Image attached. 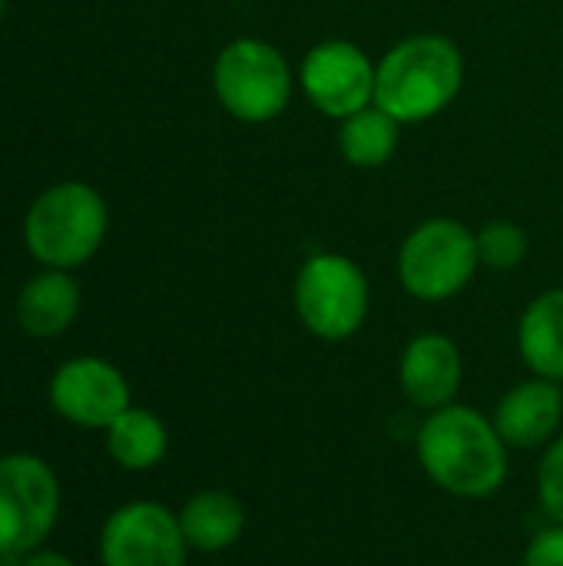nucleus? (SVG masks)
<instances>
[{"label":"nucleus","instance_id":"obj_17","mask_svg":"<svg viewBox=\"0 0 563 566\" xmlns=\"http://www.w3.org/2000/svg\"><path fill=\"white\" fill-rule=\"evenodd\" d=\"M106 451L123 471H149L156 468L169 451L166 424L146 411V408H126L110 428H106Z\"/></svg>","mask_w":563,"mask_h":566},{"label":"nucleus","instance_id":"obj_20","mask_svg":"<svg viewBox=\"0 0 563 566\" xmlns=\"http://www.w3.org/2000/svg\"><path fill=\"white\" fill-rule=\"evenodd\" d=\"M521 566H563V524H551L534 534L524 547Z\"/></svg>","mask_w":563,"mask_h":566},{"label":"nucleus","instance_id":"obj_4","mask_svg":"<svg viewBox=\"0 0 563 566\" xmlns=\"http://www.w3.org/2000/svg\"><path fill=\"white\" fill-rule=\"evenodd\" d=\"M212 90L219 106L239 123L279 119L295 93V73L285 53L259 36L226 43L212 63Z\"/></svg>","mask_w":563,"mask_h":566},{"label":"nucleus","instance_id":"obj_8","mask_svg":"<svg viewBox=\"0 0 563 566\" xmlns=\"http://www.w3.org/2000/svg\"><path fill=\"white\" fill-rule=\"evenodd\" d=\"M378 63L352 40H322L299 63L305 99L329 119H348L375 103Z\"/></svg>","mask_w":563,"mask_h":566},{"label":"nucleus","instance_id":"obj_7","mask_svg":"<svg viewBox=\"0 0 563 566\" xmlns=\"http://www.w3.org/2000/svg\"><path fill=\"white\" fill-rule=\"evenodd\" d=\"M60 514V481L37 454L0 458V554H33Z\"/></svg>","mask_w":563,"mask_h":566},{"label":"nucleus","instance_id":"obj_11","mask_svg":"<svg viewBox=\"0 0 563 566\" xmlns=\"http://www.w3.org/2000/svg\"><path fill=\"white\" fill-rule=\"evenodd\" d=\"M465 381V358L455 338L441 332L415 335L398 358V385L418 411H438L458 401Z\"/></svg>","mask_w":563,"mask_h":566},{"label":"nucleus","instance_id":"obj_2","mask_svg":"<svg viewBox=\"0 0 563 566\" xmlns=\"http://www.w3.org/2000/svg\"><path fill=\"white\" fill-rule=\"evenodd\" d=\"M465 86L461 46L445 33H411L385 50L375 73V106L402 126L435 119Z\"/></svg>","mask_w":563,"mask_h":566},{"label":"nucleus","instance_id":"obj_15","mask_svg":"<svg viewBox=\"0 0 563 566\" xmlns=\"http://www.w3.org/2000/svg\"><path fill=\"white\" fill-rule=\"evenodd\" d=\"M518 352L531 375L563 385V289L541 292L518 322Z\"/></svg>","mask_w":563,"mask_h":566},{"label":"nucleus","instance_id":"obj_1","mask_svg":"<svg viewBox=\"0 0 563 566\" xmlns=\"http://www.w3.org/2000/svg\"><path fill=\"white\" fill-rule=\"evenodd\" d=\"M508 451L511 448L498 434L494 421L458 401L428 411L415 434L421 471L445 494L461 501H488L508 484Z\"/></svg>","mask_w":563,"mask_h":566},{"label":"nucleus","instance_id":"obj_3","mask_svg":"<svg viewBox=\"0 0 563 566\" xmlns=\"http://www.w3.org/2000/svg\"><path fill=\"white\" fill-rule=\"evenodd\" d=\"M110 229L103 196L86 182H56L33 199L23 219L30 255L46 269L73 272L90 262Z\"/></svg>","mask_w":563,"mask_h":566},{"label":"nucleus","instance_id":"obj_9","mask_svg":"<svg viewBox=\"0 0 563 566\" xmlns=\"http://www.w3.org/2000/svg\"><path fill=\"white\" fill-rule=\"evenodd\" d=\"M189 544L179 514L156 501H133L110 514L100 534L103 566H186Z\"/></svg>","mask_w":563,"mask_h":566},{"label":"nucleus","instance_id":"obj_19","mask_svg":"<svg viewBox=\"0 0 563 566\" xmlns=\"http://www.w3.org/2000/svg\"><path fill=\"white\" fill-rule=\"evenodd\" d=\"M538 501L554 524H563V434L544 448L538 468Z\"/></svg>","mask_w":563,"mask_h":566},{"label":"nucleus","instance_id":"obj_18","mask_svg":"<svg viewBox=\"0 0 563 566\" xmlns=\"http://www.w3.org/2000/svg\"><path fill=\"white\" fill-rule=\"evenodd\" d=\"M475 235H478V259L491 272H511L524 265V259L531 255L528 229L511 219H491Z\"/></svg>","mask_w":563,"mask_h":566},{"label":"nucleus","instance_id":"obj_14","mask_svg":"<svg viewBox=\"0 0 563 566\" xmlns=\"http://www.w3.org/2000/svg\"><path fill=\"white\" fill-rule=\"evenodd\" d=\"M179 527H183L189 551L222 554L232 544H239V537L246 531V507L232 491L206 488L183 504Z\"/></svg>","mask_w":563,"mask_h":566},{"label":"nucleus","instance_id":"obj_12","mask_svg":"<svg viewBox=\"0 0 563 566\" xmlns=\"http://www.w3.org/2000/svg\"><path fill=\"white\" fill-rule=\"evenodd\" d=\"M494 428L508 448L534 451L548 448L563 424V388L561 381L528 378L518 381L494 408Z\"/></svg>","mask_w":563,"mask_h":566},{"label":"nucleus","instance_id":"obj_22","mask_svg":"<svg viewBox=\"0 0 563 566\" xmlns=\"http://www.w3.org/2000/svg\"><path fill=\"white\" fill-rule=\"evenodd\" d=\"M3 7H7V0H0V17H3Z\"/></svg>","mask_w":563,"mask_h":566},{"label":"nucleus","instance_id":"obj_13","mask_svg":"<svg viewBox=\"0 0 563 566\" xmlns=\"http://www.w3.org/2000/svg\"><path fill=\"white\" fill-rule=\"evenodd\" d=\"M80 312V285L63 269L37 272L17 295V322L33 338L63 335Z\"/></svg>","mask_w":563,"mask_h":566},{"label":"nucleus","instance_id":"obj_21","mask_svg":"<svg viewBox=\"0 0 563 566\" xmlns=\"http://www.w3.org/2000/svg\"><path fill=\"white\" fill-rule=\"evenodd\" d=\"M20 566H76L70 557H63V554H56V551H33V554H27L23 557V564Z\"/></svg>","mask_w":563,"mask_h":566},{"label":"nucleus","instance_id":"obj_16","mask_svg":"<svg viewBox=\"0 0 563 566\" xmlns=\"http://www.w3.org/2000/svg\"><path fill=\"white\" fill-rule=\"evenodd\" d=\"M402 143V123L388 116L382 106H365L338 126V153L355 169L385 166Z\"/></svg>","mask_w":563,"mask_h":566},{"label":"nucleus","instance_id":"obj_5","mask_svg":"<svg viewBox=\"0 0 563 566\" xmlns=\"http://www.w3.org/2000/svg\"><path fill=\"white\" fill-rule=\"evenodd\" d=\"M478 235L448 216L418 222L398 249L402 289L428 305L461 295L478 275Z\"/></svg>","mask_w":563,"mask_h":566},{"label":"nucleus","instance_id":"obj_10","mask_svg":"<svg viewBox=\"0 0 563 566\" xmlns=\"http://www.w3.org/2000/svg\"><path fill=\"white\" fill-rule=\"evenodd\" d=\"M53 411L76 428H110L129 408L123 371L103 358H73L50 381Z\"/></svg>","mask_w":563,"mask_h":566},{"label":"nucleus","instance_id":"obj_6","mask_svg":"<svg viewBox=\"0 0 563 566\" xmlns=\"http://www.w3.org/2000/svg\"><path fill=\"white\" fill-rule=\"evenodd\" d=\"M292 302L309 335L322 342H345L358 335L368 318V275L342 252H315L295 272Z\"/></svg>","mask_w":563,"mask_h":566}]
</instances>
